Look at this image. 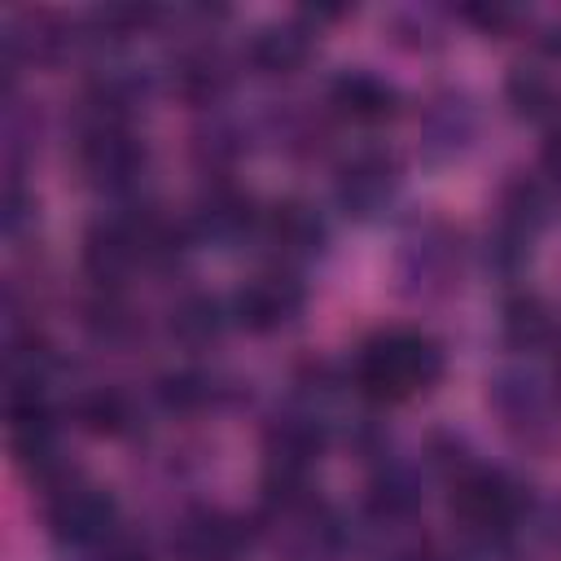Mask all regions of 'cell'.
I'll use <instances>...</instances> for the list:
<instances>
[{"mask_svg":"<svg viewBox=\"0 0 561 561\" xmlns=\"http://www.w3.org/2000/svg\"><path fill=\"white\" fill-rule=\"evenodd\" d=\"M517 486L504 478V473H495V469H473V465H465L460 473H456V482H451V513L469 526V530H482V535H491V530H508L513 526V517H517Z\"/></svg>","mask_w":561,"mask_h":561,"instance_id":"3957f363","label":"cell"},{"mask_svg":"<svg viewBox=\"0 0 561 561\" xmlns=\"http://www.w3.org/2000/svg\"><path fill=\"white\" fill-rule=\"evenodd\" d=\"M175 333L184 342H210L219 333V307L210 298H188L180 311H175Z\"/></svg>","mask_w":561,"mask_h":561,"instance_id":"4fadbf2b","label":"cell"},{"mask_svg":"<svg viewBox=\"0 0 561 561\" xmlns=\"http://www.w3.org/2000/svg\"><path fill=\"white\" fill-rule=\"evenodd\" d=\"M543 175L561 188V127L548 136V145H543Z\"/></svg>","mask_w":561,"mask_h":561,"instance_id":"2e32d148","label":"cell"},{"mask_svg":"<svg viewBox=\"0 0 561 561\" xmlns=\"http://www.w3.org/2000/svg\"><path fill=\"white\" fill-rule=\"evenodd\" d=\"M259 232H263V241H267L280 259H307V254H316V250L324 245V224L316 219L311 206H302V202H294V197L267 206V210L259 215Z\"/></svg>","mask_w":561,"mask_h":561,"instance_id":"ba28073f","label":"cell"},{"mask_svg":"<svg viewBox=\"0 0 561 561\" xmlns=\"http://www.w3.org/2000/svg\"><path fill=\"white\" fill-rule=\"evenodd\" d=\"M394 193H399V167L381 149H359L337 171V202L355 219H373L377 210L390 206Z\"/></svg>","mask_w":561,"mask_h":561,"instance_id":"5b68a950","label":"cell"},{"mask_svg":"<svg viewBox=\"0 0 561 561\" xmlns=\"http://www.w3.org/2000/svg\"><path fill=\"white\" fill-rule=\"evenodd\" d=\"M443 377V351L421 329H386L355 355V390L373 403H403Z\"/></svg>","mask_w":561,"mask_h":561,"instance_id":"6da1fadb","label":"cell"},{"mask_svg":"<svg viewBox=\"0 0 561 561\" xmlns=\"http://www.w3.org/2000/svg\"><path fill=\"white\" fill-rule=\"evenodd\" d=\"M329 96H333V110L351 123H386L399 110V92L368 70H346L342 79H333Z\"/></svg>","mask_w":561,"mask_h":561,"instance_id":"9c48e42d","label":"cell"},{"mask_svg":"<svg viewBox=\"0 0 561 561\" xmlns=\"http://www.w3.org/2000/svg\"><path fill=\"white\" fill-rule=\"evenodd\" d=\"M302 311V285L289 272H259L232 298V316L250 333H272Z\"/></svg>","mask_w":561,"mask_h":561,"instance_id":"8992f818","label":"cell"},{"mask_svg":"<svg viewBox=\"0 0 561 561\" xmlns=\"http://www.w3.org/2000/svg\"><path fill=\"white\" fill-rule=\"evenodd\" d=\"M311 57V35L294 22H280V26H263L254 39H250V61L267 75H289L298 70L302 61Z\"/></svg>","mask_w":561,"mask_h":561,"instance_id":"30bf717a","label":"cell"},{"mask_svg":"<svg viewBox=\"0 0 561 561\" xmlns=\"http://www.w3.org/2000/svg\"><path fill=\"white\" fill-rule=\"evenodd\" d=\"M180 88H184L193 101L215 96V92L224 88V70H219V61H215V57H193V61H184V70H180Z\"/></svg>","mask_w":561,"mask_h":561,"instance_id":"5bb4252c","label":"cell"},{"mask_svg":"<svg viewBox=\"0 0 561 561\" xmlns=\"http://www.w3.org/2000/svg\"><path fill=\"white\" fill-rule=\"evenodd\" d=\"M162 394H167V403L188 408V403H202V399H206V381H202V377H167Z\"/></svg>","mask_w":561,"mask_h":561,"instance_id":"9a60e30c","label":"cell"},{"mask_svg":"<svg viewBox=\"0 0 561 561\" xmlns=\"http://www.w3.org/2000/svg\"><path fill=\"white\" fill-rule=\"evenodd\" d=\"M504 333H508L513 346L539 351V346H548V342L557 337V320H552V311H548L543 298L526 294V298H513V302L504 307Z\"/></svg>","mask_w":561,"mask_h":561,"instance_id":"8fae6325","label":"cell"},{"mask_svg":"<svg viewBox=\"0 0 561 561\" xmlns=\"http://www.w3.org/2000/svg\"><path fill=\"white\" fill-rule=\"evenodd\" d=\"M114 522H118L114 500L92 482H66L48 500V530L57 543H70V548L105 543Z\"/></svg>","mask_w":561,"mask_h":561,"instance_id":"7a4b0ae2","label":"cell"},{"mask_svg":"<svg viewBox=\"0 0 561 561\" xmlns=\"http://www.w3.org/2000/svg\"><path fill=\"white\" fill-rule=\"evenodd\" d=\"M557 390H561V359H557Z\"/></svg>","mask_w":561,"mask_h":561,"instance_id":"ac0fdd59","label":"cell"},{"mask_svg":"<svg viewBox=\"0 0 561 561\" xmlns=\"http://www.w3.org/2000/svg\"><path fill=\"white\" fill-rule=\"evenodd\" d=\"M79 167L96 188H127L145 167V145L118 118H101L79 145Z\"/></svg>","mask_w":561,"mask_h":561,"instance_id":"277c9868","label":"cell"},{"mask_svg":"<svg viewBox=\"0 0 561 561\" xmlns=\"http://www.w3.org/2000/svg\"><path fill=\"white\" fill-rule=\"evenodd\" d=\"M101 561H145V552H136V548H105Z\"/></svg>","mask_w":561,"mask_h":561,"instance_id":"e0dca14e","label":"cell"},{"mask_svg":"<svg viewBox=\"0 0 561 561\" xmlns=\"http://www.w3.org/2000/svg\"><path fill=\"white\" fill-rule=\"evenodd\" d=\"M75 416H79V425L92 430V434H118V430L127 425V399H123L118 390H105V386H101V390L79 394Z\"/></svg>","mask_w":561,"mask_h":561,"instance_id":"7c38bea8","label":"cell"},{"mask_svg":"<svg viewBox=\"0 0 561 561\" xmlns=\"http://www.w3.org/2000/svg\"><path fill=\"white\" fill-rule=\"evenodd\" d=\"M171 543L184 561H237L241 543H245V530L219 508H197L180 522Z\"/></svg>","mask_w":561,"mask_h":561,"instance_id":"52a82bcc","label":"cell"}]
</instances>
